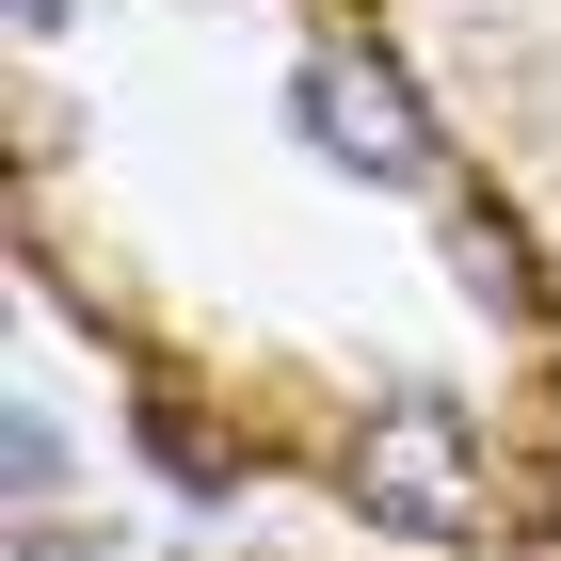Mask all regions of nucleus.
Listing matches in <instances>:
<instances>
[{
	"instance_id": "f03ea898",
	"label": "nucleus",
	"mask_w": 561,
	"mask_h": 561,
	"mask_svg": "<svg viewBox=\"0 0 561 561\" xmlns=\"http://www.w3.org/2000/svg\"><path fill=\"white\" fill-rule=\"evenodd\" d=\"M305 129L353 176H433V113H417V81H401L386 48H321L305 65Z\"/></svg>"
},
{
	"instance_id": "7ed1b4c3",
	"label": "nucleus",
	"mask_w": 561,
	"mask_h": 561,
	"mask_svg": "<svg viewBox=\"0 0 561 561\" xmlns=\"http://www.w3.org/2000/svg\"><path fill=\"white\" fill-rule=\"evenodd\" d=\"M0 449H16V466H0V481H16V497H33V514H48V497H65V433H48L33 401H16V433H0Z\"/></svg>"
},
{
	"instance_id": "f257e3e1",
	"label": "nucleus",
	"mask_w": 561,
	"mask_h": 561,
	"mask_svg": "<svg viewBox=\"0 0 561 561\" xmlns=\"http://www.w3.org/2000/svg\"><path fill=\"white\" fill-rule=\"evenodd\" d=\"M353 497L386 529H417V546H449V529H481V433L449 401H386L353 433Z\"/></svg>"
},
{
	"instance_id": "20e7f679",
	"label": "nucleus",
	"mask_w": 561,
	"mask_h": 561,
	"mask_svg": "<svg viewBox=\"0 0 561 561\" xmlns=\"http://www.w3.org/2000/svg\"><path fill=\"white\" fill-rule=\"evenodd\" d=\"M16 561H113V546H96V529H65V514H33V529H16Z\"/></svg>"
}]
</instances>
